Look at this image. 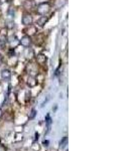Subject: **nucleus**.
Listing matches in <instances>:
<instances>
[{"label":"nucleus","mask_w":134,"mask_h":151,"mask_svg":"<svg viewBox=\"0 0 134 151\" xmlns=\"http://www.w3.org/2000/svg\"><path fill=\"white\" fill-rule=\"evenodd\" d=\"M28 26H29V29L27 30L28 36L35 35V32H36V28H35V26H32V25H28Z\"/></svg>","instance_id":"8"},{"label":"nucleus","mask_w":134,"mask_h":151,"mask_svg":"<svg viewBox=\"0 0 134 151\" xmlns=\"http://www.w3.org/2000/svg\"><path fill=\"white\" fill-rule=\"evenodd\" d=\"M19 42H20V45H22L24 47H27L30 45L31 43V40H30V36L28 35H23L22 37H21V40H19Z\"/></svg>","instance_id":"3"},{"label":"nucleus","mask_w":134,"mask_h":151,"mask_svg":"<svg viewBox=\"0 0 134 151\" xmlns=\"http://www.w3.org/2000/svg\"><path fill=\"white\" fill-rule=\"evenodd\" d=\"M48 22V18L45 17V16H41V17H40L37 19V25L40 26V27H43V26H45V24Z\"/></svg>","instance_id":"7"},{"label":"nucleus","mask_w":134,"mask_h":151,"mask_svg":"<svg viewBox=\"0 0 134 151\" xmlns=\"http://www.w3.org/2000/svg\"><path fill=\"white\" fill-rule=\"evenodd\" d=\"M50 3H48V2H43V3L38 4L36 10H37V13L40 14V15H45V14L50 11Z\"/></svg>","instance_id":"1"},{"label":"nucleus","mask_w":134,"mask_h":151,"mask_svg":"<svg viewBox=\"0 0 134 151\" xmlns=\"http://www.w3.org/2000/svg\"><path fill=\"white\" fill-rule=\"evenodd\" d=\"M2 115H3V113H2V110H1V109H0V118H1V117H2Z\"/></svg>","instance_id":"12"},{"label":"nucleus","mask_w":134,"mask_h":151,"mask_svg":"<svg viewBox=\"0 0 134 151\" xmlns=\"http://www.w3.org/2000/svg\"><path fill=\"white\" fill-rule=\"evenodd\" d=\"M36 60H37V63L40 65H43L47 62V57H45V55H43V53H40V55H36Z\"/></svg>","instance_id":"6"},{"label":"nucleus","mask_w":134,"mask_h":151,"mask_svg":"<svg viewBox=\"0 0 134 151\" xmlns=\"http://www.w3.org/2000/svg\"><path fill=\"white\" fill-rule=\"evenodd\" d=\"M35 115H36V110L35 109H32V110H31V114L29 115V119H33L35 117Z\"/></svg>","instance_id":"11"},{"label":"nucleus","mask_w":134,"mask_h":151,"mask_svg":"<svg viewBox=\"0 0 134 151\" xmlns=\"http://www.w3.org/2000/svg\"><path fill=\"white\" fill-rule=\"evenodd\" d=\"M27 85L29 87H35L36 85V81L35 80V78L32 77H29L28 78V81H27Z\"/></svg>","instance_id":"9"},{"label":"nucleus","mask_w":134,"mask_h":151,"mask_svg":"<svg viewBox=\"0 0 134 151\" xmlns=\"http://www.w3.org/2000/svg\"><path fill=\"white\" fill-rule=\"evenodd\" d=\"M11 78V72L8 69H4L2 70L1 72V79L3 80V81H9Z\"/></svg>","instance_id":"5"},{"label":"nucleus","mask_w":134,"mask_h":151,"mask_svg":"<svg viewBox=\"0 0 134 151\" xmlns=\"http://www.w3.org/2000/svg\"><path fill=\"white\" fill-rule=\"evenodd\" d=\"M67 143H68V137H65L64 139H63L62 141H61V143H60L61 147H62V148H64L65 146L67 145Z\"/></svg>","instance_id":"10"},{"label":"nucleus","mask_w":134,"mask_h":151,"mask_svg":"<svg viewBox=\"0 0 134 151\" xmlns=\"http://www.w3.org/2000/svg\"><path fill=\"white\" fill-rule=\"evenodd\" d=\"M23 7L26 10H31L35 7V0H25L23 2Z\"/></svg>","instance_id":"4"},{"label":"nucleus","mask_w":134,"mask_h":151,"mask_svg":"<svg viewBox=\"0 0 134 151\" xmlns=\"http://www.w3.org/2000/svg\"><path fill=\"white\" fill-rule=\"evenodd\" d=\"M21 22H22V24H24V25H26V26L31 25L32 22H33L32 16H31L29 13H25L22 16V18H21Z\"/></svg>","instance_id":"2"}]
</instances>
